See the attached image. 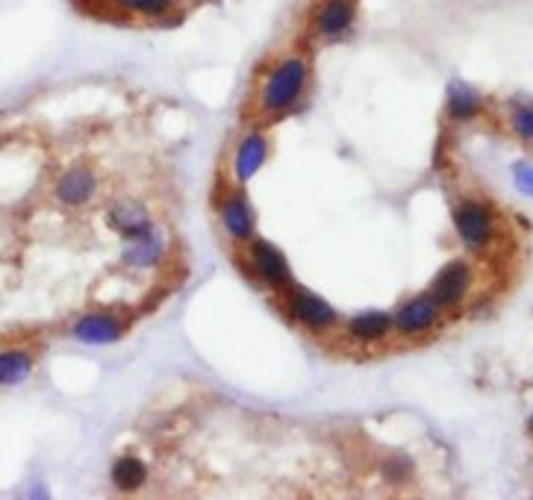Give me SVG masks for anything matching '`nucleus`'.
I'll return each instance as SVG.
<instances>
[{
    "label": "nucleus",
    "mask_w": 533,
    "mask_h": 500,
    "mask_svg": "<svg viewBox=\"0 0 533 500\" xmlns=\"http://www.w3.org/2000/svg\"><path fill=\"white\" fill-rule=\"evenodd\" d=\"M307 83H310V59L301 50L280 56L257 86V112L266 118L289 112L307 92Z\"/></svg>",
    "instance_id": "1"
},
{
    "label": "nucleus",
    "mask_w": 533,
    "mask_h": 500,
    "mask_svg": "<svg viewBox=\"0 0 533 500\" xmlns=\"http://www.w3.org/2000/svg\"><path fill=\"white\" fill-rule=\"evenodd\" d=\"M360 0H316L310 12V33L319 42H336L351 33L357 24Z\"/></svg>",
    "instance_id": "2"
},
{
    "label": "nucleus",
    "mask_w": 533,
    "mask_h": 500,
    "mask_svg": "<svg viewBox=\"0 0 533 500\" xmlns=\"http://www.w3.org/2000/svg\"><path fill=\"white\" fill-rule=\"evenodd\" d=\"M283 298H286L289 318H292L298 327L310 330V333H327V330H333V327L339 324L336 309L324 298L313 295V292H304V289L292 286Z\"/></svg>",
    "instance_id": "3"
},
{
    "label": "nucleus",
    "mask_w": 533,
    "mask_h": 500,
    "mask_svg": "<svg viewBox=\"0 0 533 500\" xmlns=\"http://www.w3.org/2000/svg\"><path fill=\"white\" fill-rule=\"evenodd\" d=\"M248 262H251L254 277L263 280L268 289L286 295V292L295 286L286 256L274 248L271 242H266V239H251V242H248Z\"/></svg>",
    "instance_id": "4"
},
{
    "label": "nucleus",
    "mask_w": 533,
    "mask_h": 500,
    "mask_svg": "<svg viewBox=\"0 0 533 500\" xmlns=\"http://www.w3.org/2000/svg\"><path fill=\"white\" fill-rule=\"evenodd\" d=\"M218 221L233 242H251L254 239V212H251V203L245 198L242 186H233L221 195Z\"/></svg>",
    "instance_id": "5"
},
{
    "label": "nucleus",
    "mask_w": 533,
    "mask_h": 500,
    "mask_svg": "<svg viewBox=\"0 0 533 500\" xmlns=\"http://www.w3.org/2000/svg\"><path fill=\"white\" fill-rule=\"evenodd\" d=\"M454 227H457V236L472 250L486 248L492 242V233H495V221H492L489 209L475 203V200H466V203L457 206Z\"/></svg>",
    "instance_id": "6"
},
{
    "label": "nucleus",
    "mask_w": 533,
    "mask_h": 500,
    "mask_svg": "<svg viewBox=\"0 0 533 500\" xmlns=\"http://www.w3.org/2000/svg\"><path fill=\"white\" fill-rule=\"evenodd\" d=\"M469 286H472V268H469L463 259H454V262H448V265L436 274V280H433V286H430V300H433L439 309H442V306H457L460 300L466 298Z\"/></svg>",
    "instance_id": "7"
},
{
    "label": "nucleus",
    "mask_w": 533,
    "mask_h": 500,
    "mask_svg": "<svg viewBox=\"0 0 533 500\" xmlns=\"http://www.w3.org/2000/svg\"><path fill=\"white\" fill-rule=\"evenodd\" d=\"M124 327L127 324L112 312H89L74 321L71 333L83 345H112L124 336Z\"/></svg>",
    "instance_id": "8"
},
{
    "label": "nucleus",
    "mask_w": 533,
    "mask_h": 500,
    "mask_svg": "<svg viewBox=\"0 0 533 500\" xmlns=\"http://www.w3.org/2000/svg\"><path fill=\"white\" fill-rule=\"evenodd\" d=\"M268 156V142L263 133H245L239 139V145L233 150V183L236 186H245L266 162Z\"/></svg>",
    "instance_id": "9"
},
{
    "label": "nucleus",
    "mask_w": 533,
    "mask_h": 500,
    "mask_svg": "<svg viewBox=\"0 0 533 500\" xmlns=\"http://www.w3.org/2000/svg\"><path fill=\"white\" fill-rule=\"evenodd\" d=\"M439 321V306L430 298H413L407 300L395 315H392V327L401 336H422L427 330H433Z\"/></svg>",
    "instance_id": "10"
},
{
    "label": "nucleus",
    "mask_w": 533,
    "mask_h": 500,
    "mask_svg": "<svg viewBox=\"0 0 533 500\" xmlns=\"http://www.w3.org/2000/svg\"><path fill=\"white\" fill-rule=\"evenodd\" d=\"M95 192H98V177L86 165L68 168L56 183V198L62 200L65 206H86L89 200L95 198Z\"/></svg>",
    "instance_id": "11"
},
{
    "label": "nucleus",
    "mask_w": 533,
    "mask_h": 500,
    "mask_svg": "<svg viewBox=\"0 0 533 500\" xmlns=\"http://www.w3.org/2000/svg\"><path fill=\"white\" fill-rule=\"evenodd\" d=\"M162 256H165V239H162V233L157 227H148L145 233L127 239L124 259H127V265H133V268H151V265L160 262Z\"/></svg>",
    "instance_id": "12"
},
{
    "label": "nucleus",
    "mask_w": 533,
    "mask_h": 500,
    "mask_svg": "<svg viewBox=\"0 0 533 500\" xmlns=\"http://www.w3.org/2000/svg\"><path fill=\"white\" fill-rule=\"evenodd\" d=\"M109 221H112V227H115L124 239L139 236V233H145L148 227H154V224H151V215L142 209V203H133V200H118V203L109 209Z\"/></svg>",
    "instance_id": "13"
},
{
    "label": "nucleus",
    "mask_w": 533,
    "mask_h": 500,
    "mask_svg": "<svg viewBox=\"0 0 533 500\" xmlns=\"http://www.w3.org/2000/svg\"><path fill=\"white\" fill-rule=\"evenodd\" d=\"M389 330H392V315L386 312H360L348 321V336L360 345H374L386 339Z\"/></svg>",
    "instance_id": "14"
},
{
    "label": "nucleus",
    "mask_w": 533,
    "mask_h": 500,
    "mask_svg": "<svg viewBox=\"0 0 533 500\" xmlns=\"http://www.w3.org/2000/svg\"><path fill=\"white\" fill-rule=\"evenodd\" d=\"M30 374H33V353L30 350H0V386H18Z\"/></svg>",
    "instance_id": "15"
},
{
    "label": "nucleus",
    "mask_w": 533,
    "mask_h": 500,
    "mask_svg": "<svg viewBox=\"0 0 533 500\" xmlns=\"http://www.w3.org/2000/svg\"><path fill=\"white\" fill-rule=\"evenodd\" d=\"M115 12L124 15H139L148 21H165L171 15H177V0H107Z\"/></svg>",
    "instance_id": "16"
},
{
    "label": "nucleus",
    "mask_w": 533,
    "mask_h": 500,
    "mask_svg": "<svg viewBox=\"0 0 533 500\" xmlns=\"http://www.w3.org/2000/svg\"><path fill=\"white\" fill-rule=\"evenodd\" d=\"M145 480H148V468H145L142 459H136V456L115 459V465H112V483H115V489L136 492L139 486H145Z\"/></svg>",
    "instance_id": "17"
},
{
    "label": "nucleus",
    "mask_w": 533,
    "mask_h": 500,
    "mask_svg": "<svg viewBox=\"0 0 533 500\" xmlns=\"http://www.w3.org/2000/svg\"><path fill=\"white\" fill-rule=\"evenodd\" d=\"M480 109H483V98L472 86H466V83H451L448 86V112H451V118L469 121V118L478 115Z\"/></svg>",
    "instance_id": "18"
},
{
    "label": "nucleus",
    "mask_w": 533,
    "mask_h": 500,
    "mask_svg": "<svg viewBox=\"0 0 533 500\" xmlns=\"http://www.w3.org/2000/svg\"><path fill=\"white\" fill-rule=\"evenodd\" d=\"M513 177H516L519 192H522V195H528V198H533V165L531 162H519V165L513 168Z\"/></svg>",
    "instance_id": "19"
},
{
    "label": "nucleus",
    "mask_w": 533,
    "mask_h": 500,
    "mask_svg": "<svg viewBox=\"0 0 533 500\" xmlns=\"http://www.w3.org/2000/svg\"><path fill=\"white\" fill-rule=\"evenodd\" d=\"M513 127H516V133H519L522 139L533 142V106H525V109H519V112H516Z\"/></svg>",
    "instance_id": "20"
},
{
    "label": "nucleus",
    "mask_w": 533,
    "mask_h": 500,
    "mask_svg": "<svg viewBox=\"0 0 533 500\" xmlns=\"http://www.w3.org/2000/svg\"><path fill=\"white\" fill-rule=\"evenodd\" d=\"M95 3H107V0H86V6H95Z\"/></svg>",
    "instance_id": "21"
},
{
    "label": "nucleus",
    "mask_w": 533,
    "mask_h": 500,
    "mask_svg": "<svg viewBox=\"0 0 533 500\" xmlns=\"http://www.w3.org/2000/svg\"><path fill=\"white\" fill-rule=\"evenodd\" d=\"M186 3H204V0H186Z\"/></svg>",
    "instance_id": "22"
},
{
    "label": "nucleus",
    "mask_w": 533,
    "mask_h": 500,
    "mask_svg": "<svg viewBox=\"0 0 533 500\" xmlns=\"http://www.w3.org/2000/svg\"><path fill=\"white\" fill-rule=\"evenodd\" d=\"M528 427H531V433H533V418H531V424H528Z\"/></svg>",
    "instance_id": "23"
}]
</instances>
